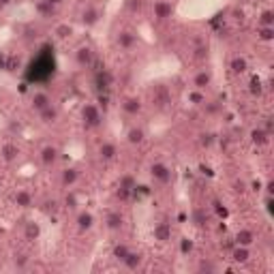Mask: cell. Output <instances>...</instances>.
<instances>
[{
    "mask_svg": "<svg viewBox=\"0 0 274 274\" xmlns=\"http://www.w3.org/2000/svg\"><path fill=\"white\" fill-rule=\"evenodd\" d=\"M174 236V229H171L169 223H157L155 227H152V238H155L159 245H167Z\"/></svg>",
    "mask_w": 274,
    "mask_h": 274,
    "instance_id": "obj_15",
    "label": "cell"
},
{
    "mask_svg": "<svg viewBox=\"0 0 274 274\" xmlns=\"http://www.w3.org/2000/svg\"><path fill=\"white\" fill-rule=\"evenodd\" d=\"M225 123H233V114H227L225 116Z\"/></svg>",
    "mask_w": 274,
    "mask_h": 274,
    "instance_id": "obj_51",
    "label": "cell"
},
{
    "mask_svg": "<svg viewBox=\"0 0 274 274\" xmlns=\"http://www.w3.org/2000/svg\"><path fill=\"white\" fill-rule=\"evenodd\" d=\"M0 155H3L5 163H13V161H17L19 155H22V148H19L17 144H13V141H7V144L0 148Z\"/></svg>",
    "mask_w": 274,
    "mask_h": 274,
    "instance_id": "obj_21",
    "label": "cell"
},
{
    "mask_svg": "<svg viewBox=\"0 0 274 274\" xmlns=\"http://www.w3.org/2000/svg\"><path fill=\"white\" fill-rule=\"evenodd\" d=\"M127 270H139L141 268V263H144V253H139V251H133L131 249L129 251V255L120 261Z\"/></svg>",
    "mask_w": 274,
    "mask_h": 274,
    "instance_id": "obj_22",
    "label": "cell"
},
{
    "mask_svg": "<svg viewBox=\"0 0 274 274\" xmlns=\"http://www.w3.org/2000/svg\"><path fill=\"white\" fill-rule=\"evenodd\" d=\"M118 187H120V189L133 191V189L137 187V180H135L133 174H123V176H120V180H118Z\"/></svg>",
    "mask_w": 274,
    "mask_h": 274,
    "instance_id": "obj_35",
    "label": "cell"
},
{
    "mask_svg": "<svg viewBox=\"0 0 274 274\" xmlns=\"http://www.w3.org/2000/svg\"><path fill=\"white\" fill-rule=\"evenodd\" d=\"M150 178L157 182V185H169L171 178H174V171L167 163L163 161H155V163L150 165Z\"/></svg>",
    "mask_w": 274,
    "mask_h": 274,
    "instance_id": "obj_1",
    "label": "cell"
},
{
    "mask_svg": "<svg viewBox=\"0 0 274 274\" xmlns=\"http://www.w3.org/2000/svg\"><path fill=\"white\" fill-rule=\"evenodd\" d=\"M178 251H180V255L182 257H189L193 251H195V242H193L189 236H182L178 240Z\"/></svg>",
    "mask_w": 274,
    "mask_h": 274,
    "instance_id": "obj_29",
    "label": "cell"
},
{
    "mask_svg": "<svg viewBox=\"0 0 274 274\" xmlns=\"http://www.w3.org/2000/svg\"><path fill=\"white\" fill-rule=\"evenodd\" d=\"M13 266L19 268V270H24L28 266V257L24 255V253H15V255H13Z\"/></svg>",
    "mask_w": 274,
    "mask_h": 274,
    "instance_id": "obj_41",
    "label": "cell"
},
{
    "mask_svg": "<svg viewBox=\"0 0 274 274\" xmlns=\"http://www.w3.org/2000/svg\"><path fill=\"white\" fill-rule=\"evenodd\" d=\"M99 19H101V11H99L97 7H93V5L84 7V9H82V13H79V22H82L84 28H93V26H97V24H99Z\"/></svg>",
    "mask_w": 274,
    "mask_h": 274,
    "instance_id": "obj_12",
    "label": "cell"
},
{
    "mask_svg": "<svg viewBox=\"0 0 274 274\" xmlns=\"http://www.w3.org/2000/svg\"><path fill=\"white\" fill-rule=\"evenodd\" d=\"M270 135L272 133H268L263 127H253L249 131V139H251V144L255 148H266L270 144Z\"/></svg>",
    "mask_w": 274,
    "mask_h": 274,
    "instance_id": "obj_11",
    "label": "cell"
},
{
    "mask_svg": "<svg viewBox=\"0 0 274 274\" xmlns=\"http://www.w3.org/2000/svg\"><path fill=\"white\" fill-rule=\"evenodd\" d=\"M19 67H22V58L15 56V54H9L7 56V69L5 71H11V73H15Z\"/></svg>",
    "mask_w": 274,
    "mask_h": 274,
    "instance_id": "obj_37",
    "label": "cell"
},
{
    "mask_svg": "<svg viewBox=\"0 0 274 274\" xmlns=\"http://www.w3.org/2000/svg\"><path fill=\"white\" fill-rule=\"evenodd\" d=\"M54 35H56V39H60V41H65V39H69L71 35H73V26L71 24H58L54 28Z\"/></svg>",
    "mask_w": 274,
    "mask_h": 274,
    "instance_id": "obj_34",
    "label": "cell"
},
{
    "mask_svg": "<svg viewBox=\"0 0 274 274\" xmlns=\"http://www.w3.org/2000/svg\"><path fill=\"white\" fill-rule=\"evenodd\" d=\"M174 5H171V0H155V5H152V17L157 19V22H167V19L174 15Z\"/></svg>",
    "mask_w": 274,
    "mask_h": 274,
    "instance_id": "obj_4",
    "label": "cell"
},
{
    "mask_svg": "<svg viewBox=\"0 0 274 274\" xmlns=\"http://www.w3.org/2000/svg\"><path fill=\"white\" fill-rule=\"evenodd\" d=\"M129 251H131V247L125 245V242H120V245H114V249H111V257L116 261H123L129 255Z\"/></svg>",
    "mask_w": 274,
    "mask_h": 274,
    "instance_id": "obj_33",
    "label": "cell"
},
{
    "mask_svg": "<svg viewBox=\"0 0 274 274\" xmlns=\"http://www.w3.org/2000/svg\"><path fill=\"white\" fill-rule=\"evenodd\" d=\"M116 157H118V146L114 141H103V144H99L97 159L101 163H111V161H116Z\"/></svg>",
    "mask_w": 274,
    "mask_h": 274,
    "instance_id": "obj_6",
    "label": "cell"
},
{
    "mask_svg": "<svg viewBox=\"0 0 274 274\" xmlns=\"http://www.w3.org/2000/svg\"><path fill=\"white\" fill-rule=\"evenodd\" d=\"M255 240H257L255 231L249 229V227L238 229L236 236H233V242H236V245H240V247H253V245H255Z\"/></svg>",
    "mask_w": 274,
    "mask_h": 274,
    "instance_id": "obj_20",
    "label": "cell"
},
{
    "mask_svg": "<svg viewBox=\"0 0 274 274\" xmlns=\"http://www.w3.org/2000/svg\"><path fill=\"white\" fill-rule=\"evenodd\" d=\"M195 52H197V54H195L197 58H208V47H206V45H201V47H197V49H195Z\"/></svg>",
    "mask_w": 274,
    "mask_h": 274,
    "instance_id": "obj_47",
    "label": "cell"
},
{
    "mask_svg": "<svg viewBox=\"0 0 274 274\" xmlns=\"http://www.w3.org/2000/svg\"><path fill=\"white\" fill-rule=\"evenodd\" d=\"M261 193H266V195H274V182H272V180L263 182V187H261Z\"/></svg>",
    "mask_w": 274,
    "mask_h": 274,
    "instance_id": "obj_45",
    "label": "cell"
},
{
    "mask_svg": "<svg viewBox=\"0 0 274 274\" xmlns=\"http://www.w3.org/2000/svg\"><path fill=\"white\" fill-rule=\"evenodd\" d=\"M212 210L217 212L219 219H229V210H227V206L223 204V201H215V204H212Z\"/></svg>",
    "mask_w": 274,
    "mask_h": 274,
    "instance_id": "obj_38",
    "label": "cell"
},
{
    "mask_svg": "<svg viewBox=\"0 0 274 274\" xmlns=\"http://www.w3.org/2000/svg\"><path fill=\"white\" fill-rule=\"evenodd\" d=\"M95 223H97V219H95V215H93L90 210H79V212H77V217H75V227H77L79 233L90 231V229L95 227Z\"/></svg>",
    "mask_w": 274,
    "mask_h": 274,
    "instance_id": "obj_10",
    "label": "cell"
},
{
    "mask_svg": "<svg viewBox=\"0 0 274 274\" xmlns=\"http://www.w3.org/2000/svg\"><path fill=\"white\" fill-rule=\"evenodd\" d=\"M272 206H274V195H266V212L272 217Z\"/></svg>",
    "mask_w": 274,
    "mask_h": 274,
    "instance_id": "obj_46",
    "label": "cell"
},
{
    "mask_svg": "<svg viewBox=\"0 0 274 274\" xmlns=\"http://www.w3.org/2000/svg\"><path fill=\"white\" fill-rule=\"evenodd\" d=\"M41 233H43V229H41V225H39L37 221L26 223V227H24V240H28V242H37L39 238H41Z\"/></svg>",
    "mask_w": 274,
    "mask_h": 274,
    "instance_id": "obj_25",
    "label": "cell"
},
{
    "mask_svg": "<svg viewBox=\"0 0 274 274\" xmlns=\"http://www.w3.org/2000/svg\"><path fill=\"white\" fill-rule=\"evenodd\" d=\"M247 187H249L251 193L259 195V193H261V187H263V182H261V180H251V182H247Z\"/></svg>",
    "mask_w": 274,
    "mask_h": 274,
    "instance_id": "obj_44",
    "label": "cell"
},
{
    "mask_svg": "<svg viewBox=\"0 0 274 274\" xmlns=\"http://www.w3.org/2000/svg\"><path fill=\"white\" fill-rule=\"evenodd\" d=\"M58 159H60V150L54 144H45L41 150H39V161H41V165H45V167L56 165Z\"/></svg>",
    "mask_w": 274,
    "mask_h": 274,
    "instance_id": "obj_7",
    "label": "cell"
},
{
    "mask_svg": "<svg viewBox=\"0 0 274 274\" xmlns=\"http://www.w3.org/2000/svg\"><path fill=\"white\" fill-rule=\"evenodd\" d=\"M13 3V0H0V9H5V7H9V5H11Z\"/></svg>",
    "mask_w": 274,
    "mask_h": 274,
    "instance_id": "obj_49",
    "label": "cell"
},
{
    "mask_svg": "<svg viewBox=\"0 0 274 274\" xmlns=\"http://www.w3.org/2000/svg\"><path fill=\"white\" fill-rule=\"evenodd\" d=\"M125 7L131 13H139L141 7H144V0H125Z\"/></svg>",
    "mask_w": 274,
    "mask_h": 274,
    "instance_id": "obj_40",
    "label": "cell"
},
{
    "mask_svg": "<svg viewBox=\"0 0 274 274\" xmlns=\"http://www.w3.org/2000/svg\"><path fill=\"white\" fill-rule=\"evenodd\" d=\"M101 118H103L101 105H97V103H84L82 105V120H84L86 127H90V129L99 127L101 125Z\"/></svg>",
    "mask_w": 274,
    "mask_h": 274,
    "instance_id": "obj_3",
    "label": "cell"
},
{
    "mask_svg": "<svg viewBox=\"0 0 274 274\" xmlns=\"http://www.w3.org/2000/svg\"><path fill=\"white\" fill-rule=\"evenodd\" d=\"M7 56H9V54L0 52V69H7Z\"/></svg>",
    "mask_w": 274,
    "mask_h": 274,
    "instance_id": "obj_48",
    "label": "cell"
},
{
    "mask_svg": "<svg viewBox=\"0 0 274 274\" xmlns=\"http://www.w3.org/2000/svg\"><path fill=\"white\" fill-rule=\"evenodd\" d=\"M137 41H139V37H137L135 30H131V28H123V30H120V33L116 35V45H118L120 49H125V52L133 49V47L137 45Z\"/></svg>",
    "mask_w": 274,
    "mask_h": 274,
    "instance_id": "obj_5",
    "label": "cell"
},
{
    "mask_svg": "<svg viewBox=\"0 0 274 274\" xmlns=\"http://www.w3.org/2000/svg\"><path fill=\"white\" fill-rule=\"evenodd\" d=\"M125 139L129 146H141L146 141V129L141 125H131L125 133Z\"/></svg>",
    "mask_w": 274,
    "mask_h": 274,
    "instance_id": "obj_9",
    "label": "cell"
},
{
    "mask_svg": "<svg viewBox=\"0 0 274 274\" xmlns=\"http://www.w3.org/2000/svg\"><path fill=\"white\" fill-rule=\"evenodd\" d=\"M193 223H195L197 227H199V225H204V223H206V212L201 210V208L193 212Z\"/></svg>",
    "mask_w": 274,
    "mask_h": 274,
    "instance_id": "obj_43",
    "label": "cell"
},
{
    "mask_svg": "<svg viewBox=\"0 0 274 274\" xmlns=\"http://www.w3.org/2000/svg\"><path fill=\"white\" fill-rule=\"evenodd\" d=\"M79 182V169L77 167H65L60 171V187L63 189H73Z\"/></svg>",
    "mask_w": 274,
    "mask_h": 274,
    "instance_id": "obj_19",
    "label": "cell"
},
{
    "mask_svg": "<svg viewBox=\"0 0 274 274\" xmlns=\"http://www.w3.org/2000/svg\"><path fill=\"white\" fill-rule=\"evenodd\" d=\"M212 79H215V75H212L210 69H199L197 73L193 75L191 84H193V88H197V90H208L212 86Z\"/></svg>",
    "mask_w": 274,
    "mask_h": 274,
    "instance_id": "obj_13",
    "label": "cell"
},
{
    "mask_svg": "<svg viewBox=\"0 0 274 274\" xmlns=\"http://www.w3.org/2000/svg\"><path fill=\"white\" fill-rule=\"evenodd\" d=\"M257 39L263 43L274 41V26H257Z\"/></svg>",
    "mask_w": 274,
    "mask_h": 274,
    "instance_id": "obj_31",
    "label": "cell"
},
{
    "mask_svg": "<svg viewBox=\"0 0 274 274\" xmlns=\"http://www.w3.org/2000/svg\"><path fill=\"white\" fill-rule=\"evenodd\" d=\"M35 11H37V15L41 17V19H49V17H54V13H56V7H54V5H49L47 0H37Z\"/></svg>",
    "mask_w": 274,
    "mask_h": 274,
    "instance_id": "obj_26",
    "label": "cell"
},
{
    "mask_svg": "<svg viewBox=\"0 0 274 274\" xmlns=\"http://www.w3.org/2000/svg\"><path fill=\"white\" fill-rule=\"evenodd\" d=\"M54 101H52V97H49V93H45V90H35L33 95H30V109L33 111H41V109H45L47 105H52Z\"/></svg>",
    "mask_w": 274,
    "mask_h": 274,
    "instance_id": "obj_8",
    "label": "cell"
},
{
    "mask_svg": "<svg viewBox=\"0 0 274 274\" xmlns=\"http://www.w3.org/2000/svg\"><path fill=\"white\" fill-rule=\"evenodd\" d=\"M229 257H231V261L236 263V266H245V263H249V261H251V257H253L251 247L233 245V249H231V253H229Z\"/></svg>",
    "mask_w": 274,
    "mask_h": 274,
    "instance_id": "obj_17",
    "label": "cell"
},
{
    "mask_svg": "<svg viewBox=\"0 0 274 274\" xmlns=\"http://www.w3.org/2000/svg\"><path fill=\"white\" fill-rule=\"evenodd\" d=\"M187 101L191 105H195V107H199V105H204L206 103V90H197V88H191L189 90V95H187Z\"/></svg>",
    "mask_w": 274,
    "mask_h": 274,
    "instance_id": "obj_27",
    "label": "cell"
},
{
    "mask_svg": "<svg viewBox=\"0 0 274 274\" xmlns=\"http://www.w3.org/2000/svg\"><path fill=\"white\" fill-rule=\"evenodd\" d=\"M0 189H3V178H0Z\"/></svg>",
    "mask_w": 274,
    "mask_h": 274,
    "instance_id": "obj_52",
    "label": "cell"
},
{
    "mask_svg": "<svg viewBox=\"0 0 274 274\" xmlns=\"http://www.w3.org/2000/svg\"><path fill=\"white\" fill-rule=\"evenodd\" d=\"M13 204L17 208H22V210L30 208V206H33V193H30L28 189H17L15 195H13Z\"/></svg>",
    "mask_w": 274,
    "mask_h": 274,
    "instance_id": "obj_23",
    "label": "cell"
},
{
    "mask_svg": "<svg viewBox=\"0 0 274 274\" xmlns=\"http://www.w3.org/2000/svg\"><path fill=\"white\" fill-rule=\"evenodd\" d=\"M249 93L253 97H261L263 95V84H261V79L255 75V77H251V84H249Z\"/></svg>",
    "mask_w": 274,
    "mask_h": 274,
    "instance_id": "obj_36",
    "label": "cell"
},
{
    "mask_svg": "<svg viewBox=\"0 0 274 274\" xmlns=\"http://www.w3.org/2000/svg\"><path fill=\"white\" fill-rule=\"evenodd\" d=\"M141 109H144V103H141V99H139L137 95L125 97V101H123V111H125L127 116L135 118V116H139V114H141Z\"/></svg>",
    "mask_w": 274,
    "mask_h": 274,
    "instance_id": "obj_14",
    "label": "cell"
},
{
    "mask_svg": "<svg viewBox=\"0 0 274 274\" xmlns=\"http://www.w3.org/2000/svg\"><path fill=\"white\" fill-rule=\"evenodd\" d=\"M257 26H274V11L272 9H261L257 15Z\"/></svg>",
    "mask_w": 274,
    "mask_h": 274,
    "instance_id": "obj_32",
    "label": "cell"
},
{
    "mask_svg": "<svg viewBox=\"0 0 274 274\" xmlns=\"http://www.w3.org/2000/svg\"><path fill=\"white\" fill-rule=\"evenodd\" d=\"M37 116H39V123H41V125L52 127V125H56V123H58V118H60V109L52 103V105H47L45 109L39 111Z\"/></svg>",
    "mask_w": 274,
    "mask_h": 274,
    "instance_id": "obj_18",
    "label": "cell"
},
{
    "mask_svg": "<svg viewBox=\"0 0 274 274\" xmlns=\"http://www.w3.org/2000/svg\"><path fill=\"white\" fill-rule=\"evenodd\" d=\"M229 71L233 75H245L247 71H249V60H247V56H233L231 60H229Z\"/></svg>",
    "mask_w": 274,
    "mask_h": 274,
    "instance_id": "obj_24",
    "label": "cell"
},
{
    "mask_svg": "<svg viewBox=\"0 0 274 274\" xmlns=\"http://www.w3.org/2000/svg\"><path fill=\"white\" fill-rule=\"evenodd\" d=\"M131 197H133V191H129V189H116V199L118 201H123V204H127V201H131Z\"/></svg>",
    "mask_w": 274,
    "mask_h": 274,
    "instance_id": "obj_39",
    "label": "cell"
},
{
    "mask_svg": "<svg viewBox=\"0 0 274 274\" xmlns=\"http://www.w3.org/2000/svg\"><path fill=\"white\" fill-rule=\"evenodd\" d=\"M73 60H75V65L79 69H90L95 65V49H93V45H88V43L77 45L75 52H73Z\"/></svg>",
    "mask_w": 274,
    "mask_h": 274,
    "instance_id": "obj_2",
    "label": "cell"
},
{
    "mask_svg": "<svg viewBox=\"0 0 274 274\" xmlns=\"http://www.w3.org/2000/svg\"><path fill=\"white\" fill-rule=\"evenodd\" d=\"M247 191H249V187H247L245 180H236V182H233V193H236V195H245Z\"/></svg>",
    "mask_w": 274,
    "mask_h": 274,
    "instance_id": "obj_42",
    "label": "cell"
},
{
    "mask_svg": "<svg viewBox=\"0 0 274 274\" xmlns=\"http://www.w3.org/2000/svg\"><path fill=\"white\" fill-rule=\"evenodd\" d=\"M111 82H114V77H111V73L109 71H99V73L95 75V84H97V88L99 90H107L109 86H111Z\"/></svg>",
    "mask_w": 274,
    "mask_h": 274,
    "instance_id": "obj_28",
    "label": "cell"
},
{
    "mask_svg": "<svg viewBox=\"0 0 274 274\" xmlns=\"http://www.w3.org/2000/svg\"><path fill=\"white\" fill-rule=\"evenodd\" d=\"M197 141H199V146L201 148H212L217 144V133H212V131H201L199 133V137H197Z\"/></svg>",
    "mask_w": 274,
    "mask_h": 274,
    "instance_id": "obj_30",
    "label": "cell"
},
{
    "mask_svg": "<svg viewBox=\"0 0 274 274\" xmlns=\"http://www.w3.org/2000/svg\"><path fill=\"white\" fill-rule=\"evenodd\" d=\"M47 3H49V5H54V7H60V5L65 3V0H47Z\"/></svg>",
    "mask_w": 274,
    "mask_h": 274,
    "instance_id": "obj_50",
    "label": "cell"
},
{
    "mask_svg": "<svg viewBox=\"0 0 274 274\" xmlns=\"http://www.w3.org/2000/svg\"><path fill=\"white\" fill-rule=\"evenodd\" d=\"M125 223H127V219H125V215H123L120 210L107 212V217H105V227H107L109 231H123V229H125Z\"/></svg>",
    "mask_w": 274,
    "mask_h": 274,
    "instance_id": "obj_16",
    "label": "cell"
}]
</instances>
